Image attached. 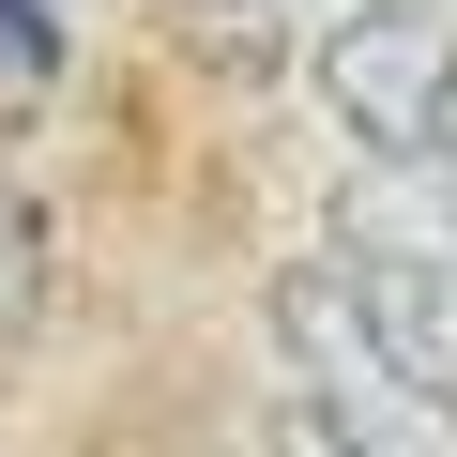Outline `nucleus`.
<instances>
[{
  "label": "nucleus",
  "instance_id": "obj_1",
  "mask_svg": "<svg viewBox=\"0 0 457 457\" xmlns=\"http://www.w3.org/2000/svg\"><path fill=\"white\" fill-rule=\"evenodd\" d=\"M320 290H336L411 381L457 396V183H442V168H351L336 245H320Z\"/></svg>",
  "mask_w": 457,
  "mask_h": 457
},
{
  "label": "nucleus",
  "instance_id": "obj_2",
  "mask_svg": "<svg viewBox=\"0 0 457 457\" xmlns=\"http://www.w3.org/2000/svg\"><path fill=\"white\" fill-rule=\"evenodd\" d=\"M320 107L366 168H442L457 183V16L442 0H351L320 31Z\"/></svg>",
  "mask_w": 457,
  "mask_h": 457
},
{
  "label": "nucleus",
  "instance_id": "obj_3",
  "mask_svg": "<svg viewBox=\"0 0 457 457\" xmlns=\"http://www.w3.org/2000/svg\"><path fill=\"white\" fill-rule=\"evenodd\" d=\"M275 366H290L275 396L336 411L366 457H457V396H442V381H411V366H396V351H381L320 275H290V290H275Z\"/></svg>",
  "mask_w": 457,
  "mask_h": 457
},
{
  "label": "nucleus",
  "instance_id": "obj_4",
  "mask_svg": "<svg viewBox=\"0 0 457 457\" xmlns=\"http://www.w3.org/2000/svg\"><path fill=\"white\" fill-rule=\"evenodd\" d=\"M46 290H62V245H46V198L0 168V336H31L46 320Z\"/></svg>",
  "mask_w": 457,
  "mask_h": 457
},
{
  "label": "nucleus",
  "instance_id": "obj_5",
  "mask_svg": "<svg viewBox=\"0 0 457 457\" xmlns=\"http://www.w3.org/2000/svg\"><path fill=\"white\" fill-rule=\"evenodd\" d=\"M260 457H366V442H351L336 411H305V396H275V411H260Z\"/></svg>",
  "mask_w": 457,
  "mask_h": 457
},
{
  "label": "nucleus",
  "instance_id": "obj_6",
  "mask_svg": "<svg viewBox=\"0 0 457 457\" xmlns=\"http://www.w3.org/2000/svg\"><path fill=\"white\" fill-rule=\"evenodd\" d=\"M290 16H320V31H336V16H351V0H290Z\"/></svg>",
  "mask_w": 457,
  "mask_h": 457
},
{
  "label": "nucleus",
  "instance_id": "obj_7",
  "mask_svg": "<svg viewBox=\"0 0 457 457\" xmlns=\"http://www.w3.org/2000/svg\"><path fill=\"white\" fill-rule=\"evenodd\" d=\"M442 16H457V0H442Z\"/></svg>",
  "mask_w": 457,
  "mask_h": 457
}]
</instances>
